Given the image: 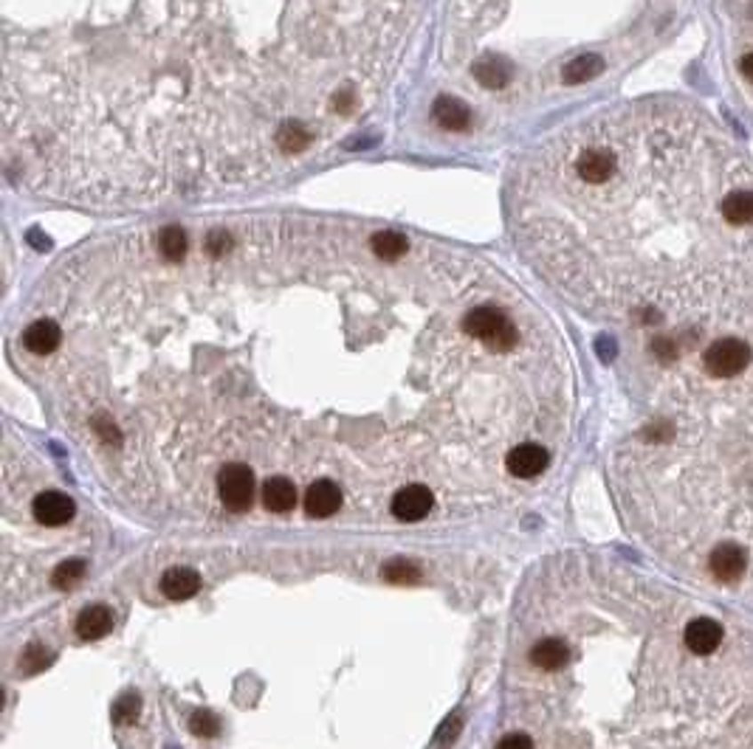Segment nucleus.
I'll return each instance as SVG.
<instances>
[{
  "mask_svg": "<svg viewBox=\"0 0 753 749\" xmlns=\"http://www.w3.org/2000/svg\"><path fill=\"white\" fill-rule=\"evenodd\" d=\"M531 662L542 671H562L570 662V645L559 637H545L531 648Z\"/></svg>",
  "mask_w": 753,
  "mask_h": 749,
  "instance_id": "nucleus-14",
  "label": "nucleus"
},
{
  "mask_svg": "<svg viewBox=\"0 0 753 749\" xmlns=\"http://www.w3.org/2000/svg\"><path fill=\"white\" fill-rule=\"evenodd\" d=\"M706 570L717 580V584H740V580L750 572V555L742 544L736 541H719L709 549L706 555Z\"/></svg>",
  "mask_w": 753,
  "mask_h": 749,
  "instance_id": "nucleus-3",
  "label": "nucleus"
},
{
  "mask_svg": "<svg viewBox=\"0 0 753 749\" xmlns=\"http://www.w3.org/2000/svg\"><path fill=\"white\" fill-rule=\"evenodd\" d=\"M742 74L748 76V79H753V54H748V57H742Z\"/></svg>",
  "mask_w": 753,
  "mask_h": 749,
  "instance_id": "nucleus-29",
  "label": "nucleus"
},
{
  "mask_svg": "<svg viewBox=\"0 0 753 749\" xmlns=\"http://www.w3.org/2000/svg\"><path fill=\"white\" fill-rule=\"evenodd\" d=\"M461 729H463V721H461V715H449V719L440 724V729H437V736H435V744L437 746H452L454 741H457V736H461Z\"/></svg>",
  "mask_w": 753,
  "mask_h": 749,
  "instance_id": "nucleus-25",
  "label": "nucleus"
},
{
  "mask_svg": "<svg viewBox=\"0 0 753 749\" xmlns=\"http://www.w3.org/2000/svg\"><path fill=\"white\" fill-rule=\"evenodd\" d=\"M113 628V611L108 606H88L76 618V634L82 640H100Z\"/></svg>",
  "mask_w": 753,
  "mask_h": 749,
  "instance_id": "nucleus-16",
  "label": "nucleus"
},
{
  "mask_svg": "<svg viewBox=\"0 0 753 749\" xmlns=\"http://www.w3.org/2000/svg\"><path fill=\"white\" fill-rule=\"evenodd\" d=\"M139 696L136 693H124L116 705H113V721L116 724H133L139 719Z\"/></svg>",
  "mask_w": 753,
  "mask_h": 749,
  "instance_id": "nucleus-23",
  "label": "nucleus"
},
{
  "mask_svg": "<svg viewBox=\"0 0 753 749\" xmlns=\"http://www.w3.org/2000/svg\"><path fill=\"white\" fill-rule=\"evenodd\" d=\"M218 490L223 505L232 513H243L252 507L254 498V471L243 462H228L220 468L218 476Z\"/></svg>",
  "mask_w": 753,
  "mask_h": 749,
  "instance_id": "nucleus-4",
  "label": "nucleus"
},
{
  "mask_svg": "<svg viewBox=\"0 0 753 749\" xmlns=\"http://www.w3.org/2000/svg\"><path fill=\"white\" fill-rule=\"evenodd\" d=\"M189 727H192L195 736H204V738H215L218 732H220V721H218L209 710H198V713H195L192 719H189Z\"/></svg>",
  "mask_w": 753,
  "mask_h": 749,
  "instance_id": "nucleus-24",
  "label": "nucleus"
},
{
  "mask_svg": "<svg viewBox=\"0 0 753 749\" xmlns=\"http://www.w3.org/2000/svg\"><path fill=\"white\" fill-rule=\"evenodd\" d=\"M85 578V561L82 558H71V561H62L60 567L52 575V586L54 589H71L76 586L79 580Z\"/></svg>",
  "mask_w": 753,
  "mask_h": 749,
  "instance_id": "nucleus-20",
  "label": "nucleus"
},
{
  "mask_svg": "<svg viewBox=\"0 0 753 749\" xmlns=\"http://www.w3.org/2000/svg\"><path fill=\"white\" fill-rule=\"evenodd\" d=\"M471 74H474V79L480 82V88H485V91H502V88H509V82H511V76H514L511 65L505 62L502 57H485V60H480V62L471 68Z\"/></svg>",
  "mask_w": 753,
  "mask_h": 749,
  "instance_id": "nucleus-15",
  "label": "nucleus"
},
{
  "mask_svg": "<svg viewBox=\"0 0 753 749\" xmlns=\"http://www.w3.org/2000/svg\"><path fill=\"white\" fill-rule=\"evenodd\" d=\"M62 344V327L54 319H37L23 330V347L31 355H52Z\"/></svg>",
  "mask_w": 753,
  "mask_h": 749,
  "instance_id": "nucleus-9",
  "label": "nucleus"
},
{
  "mask_svg": "<svg viewBox=\"0 0 753 749\" xmlns=\"http://www.w3.org/2000/svg\"><path fill=\"white\" fill-rule=\"evenodd\" d=\"M683 645L689 648L694 657H711L725 645V625L717 623L714 618H692L683 628Z\"/></svg>",
  "mask_w": 753,
  "mask_h": 749,
  "instance_id": "nucleus-5",
  "label": "nucleus"
},
{
  "mask_svg": "<svg viewBox=\"0 0 753 749\" xmlns=\"http://www.w3.org/2000/svg\"><path fill=\"white\" fill-rule=\"evenodd\" d=\"M418 0H68L6 26L4 149L28 189L141 206L271 180L362 113Z\"/></svg>",
  "mask_w": 753,
  "mask_h": 749,
  "instance_id": "nucleus-1",
  "label": "nucleus"
},
{
  "mask_svg": "<svg viewBox=\"0 0 753 749\" xmlns=\"http://www.w3.org/2000/svg\"><path fill=\"white\" fill-rule=\"evenodd\" d=\"M548 462H550V457L542 445L522 442L509 457H505V468H509V474L517 476V479H536L539 474H545Z\"/></svg>",
  "mask_w": 753,
  "mask_h": 749,
  "instance_id": "nucleus-8",
  "label": "nucleus"
},
{
  "mask_svg": "<svg viewBox=\"0 0 753 749\" xmlns=\"http://www.w3.org/2000/svg\"><path fill=\"white\" fill-rule=\"evenodd\" d=\"M153 245L167 262H184L189 257V237H187V231L175 223L158 228L153 235Z\"/></svg>",
  "mask_w": 753,
  "mask_h": 749,
  "instance_id": "nucleus-13",
  "label": "nucleus"
},
{
  "mask_svg": "<svg viewBox=\"0 0 753 749\" xmlns=\"http://www.w3.org/2000/svg\"><path fill=\"white\" fill-rule=\"evenodd\" d=\"M435 505L432 490L427 485H406L392 498V515L398 522H421L427 519Z\"/></svg>",
  "mask_w": 753,
  "mask_h": 749,
  "instance_id": "nucleus-7",
  "label": "nucleus"
},
{
  "mask_svg": "<svg viewBox=\"0 0 753 749\" xmlns=\"http://www.w3.org/2000/svg\"><path fill=\"white\" fill-rule=\"evenodd\" d=\"M201 589V575L189 567H172L161 575V592L170 601H189Z\"/></svg>",
  "mask_w": 753,
  "mask_h": 749,
  "instance_id": "nucleus-11",
  "label": "nucleus"
},
{
  "mask_svg": "<svg viewBox=\"0 0 753 749\" xmlns=\"http://www.w3.org/2000/svg\"><path fill=\"white\" fill-rule=\"evenodd\" d=\"M263 502L271 513H288L297 505V488L285 476H274L263 485Z\"/></svg>",
  "mask_w": 753,
  "mask_h": 749,
  "instance_id": "nucleus-17",
  "label": "nucleus"
},
{
  "mask_svg": "<svg viewBox=\"0 0 753 749\" xmlns=\"http://www.w3.org/2000/svg\"><path fill=\"white\" fill-rule=\"evenodd\" d=\"M341 507V490L331 479H316L305 493V510L310 519H331Z\"/></svg>",
  "mask_w": 753,
  "mask_h": 749,
  "instance_id": "nucleus-10",
  "label": "nucleus"
},
{
  "mask_svg": "<svg viewBox=\"0 0 753 749\" xmlns=\"http://www.w3.org/2000/svg\"><path fill=\"white\" fill-rule=\"evenodd\" d=\"M702 366L717 380L742 375L750 366V344H745L742 339H717L702 355Z\"/></svg>",
  "mask_w": 753,
  "mask_h": 749,
  "instance_id": "nucleus-2",
  "label": "nucleus"
},
{
  "mask_svg": "<svg viewBox=\"0 0 753 749\" xmlns=\"http://www.w3.org/2000/svg\"><path fill=\"white\" fill-rule=\"evenodd\" d=\"M497 749H533V741L525 732H509L497 741Z\"/></svg>",
  "mask_w": 753,
  "mask_h": 749,
  "instance_id": "nucleus-26",
  "label": "nucleus"
},
{
  "mask_svg": "<svg viewBox=\"0 0 753 749\" xmlns=\"http://www.w3.org/2000/svg\"><path fill=\"white\" fill-rule=\"evenodd\" d=\"M723 214L733 226L753 223V192H731L723 201Z\"/></svg>",
  "mask_w": 753,
  "mask_h": 749,
  "instance_id": "nucleus-19",
  "label": "nucleus"
},
{
  "mask_svg": "<svg viewBox=\"0 0 753 749\" xmlns=\"http://www.w3.org/2000/svg\"><path fill=\"white\" fill-rule=\"evenodd\" d=\"M432 116H435V122L444 127V130H449V132H463V130L471 127V110H469V105L461 102V99H454V96H440V99H435Z\"/></svg>",
  "mask_w": 753,
  "mask_h": 749,
  "instance_id": "nucleus-12",
  "label": "nucleus"
},
{
  "mask_svg": "<svg viewBox=\"0 0 753 749\" xmlns=\"http://www.w3.org/2000/svg\"><path fill=\"white\" fill-rule=\"evenodd\" d=\"M652 349H654V355H658L661 361H666V363H672L677 358V344L672 339H654Z\"/></svg>",
  "mask_w": 753,
  "mask_h": 749,
  "instance_id": "nucleus-27",
  "label": "nucleus"
},
{
  "mask_svg": "<svg viewBox=\"0 0 753 749\" xmlns=\"http://www.w3.org/2000/svg\"><path fill=\"white\" fill-rule=\"evenodd\" d=\"M596 349H598V355H601V361H613L615 358V353H618V347H615V341L613 339H607V336H601L598 339V344H596Z\"/></svg>",
  "mask_w": 753,
  "mask_h": 749,
  "instance_id": "nucleus-28",
  "label": "nucleus"
},
{
  "mask_svg": "<svg viewBox=\"0 0 753 749\" xmlns=\"http://www.w3.org/2000/svg\"><path fill=\"white\" fill-rule=\"evenodd\" d=\"M52 665V651H45L40 642H31L23 657H20V671L23 673H40Z\"/></svg>",
  "mask_w": 753,
  "mask_h": 749,
  "instance_id": "nucleus-22",
  "label": "nucleus"
},
{
  "mask_svg": "<svg viewBox=\"0 0 753 749\" xmlns=\"http://www.w3.org/2000/svg\"><path fill=\"white\" fill-rule=\"evenodd\" d=\"M381 578L389 580V584H418L421 570H418V563H413V561L396 558V561H389L387 567L381 570Z\"/></svg>",
  "mask_w": 753,
  "mask_h": 749,
  "instance_id": "nucleus-21",
  "label": "nucleus"
},
{
  "mask_svg": "<svg viewBox=\"0 0 753 749\" xmlns=\"http://www.w3.org/2000/svg\"><path fill=\"white\" fill-rule=\"evenodd\" d=\"M31 513H35L37 524L62 527V524H68L74 519L76 505H74L71 496H65L60 490H45V493H40L35 498V502H31Z\"/></svg>",
  "mask_w": 753,
  "mask_h": 749,
  "instance_id": "nucleus-6",
  "label": "nucleus"
},
{
  "mask_svg": "<svg viewBox=\"0 0 753 749\" xmlns=\"http://www.w3.org/2000/svg\"><path fill=\"white\" fill-rule=\"evenodd\" d=\"M601 71H604V60L598 54H581L565 65L562 79H565V85H584V82L596 79Z\"/></svg>",
  "mask_w": 753,
  "mask_h": 749,
  "instance_id": "nucleus-18",
  "label": "nucleus"
}]
</instances>
